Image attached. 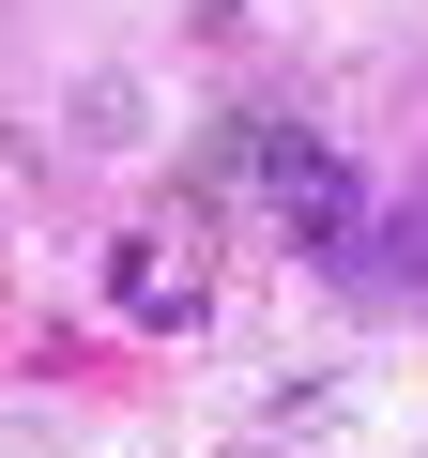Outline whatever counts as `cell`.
I'll return each mask as SVG.
<instances>
[{"label": "cell", "instance_id": "obj_1", "mask_svg": "<svg viewBox=\"0 0 428 458\" xmlns=\"http://www.w3.org/2000/svg\"><path fill=\"white\" fill-rule=\"evenodd\" d=\"M123 291H138V306H199V260H168V245H138V260H123Z\"/></svg>", "mask_w": 428, "mask_h": 458}, {"label": "cell", "instance_id": "obj_2", "mask_svg": "<svg viewBox=\"0 0 428 458\" xmlns=\"http://www.w3.org/2000/svg\"><path fill=\"white\" fill-rule=\"evenodd\" d=\"M398 260H413V276H428V199H413V245H398Z\"/></svg>", "mask_w": 428, "mask_h": 458}]
</instances>
